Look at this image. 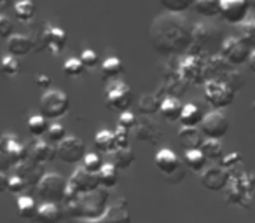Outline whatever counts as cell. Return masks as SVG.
Instances as JSON below:
<instances>
[{"instance_id": "6da1fadb", "label": "cell", "mask_w": 255, "mask_h": 223, "mask_svg": "<svg viewBox=\"0 0 255 223\" xmlns=\"http://www.w3.org/2000/svg\"><path fill=\"white\" fill-rule=\"evenodd\" d=\"M149 40L161 56L187 54L192 42V25L182 14L166 12L150 23Z\"/></svg>"}, {"instance_id": "7a4b0ae2", "label": "cell", "mask_w": 255, "mask_h": 223, "mask_svg": "<svg viewBox=\"0 0 255 223\" xmlns=\"http://www.w3.org/2000/svg\"><path fill=\"white\" fill-rule=\"evenodd\" d=\"M222 46V37L217 26L208 25V23H196L192 26V42L189 47L187 54H194V56L208 58L215 53V47Z\"/></svg>"}, {"instance_id": "3957f363", "label": "cell", "mask_w": 255, "mask_h": 223, "mask_svg": "<svg viewBox=\"0 0 255 223\" xmlns=\"http://www.w3.org/2000/svg\"><path fill=\"white\" fill-rule=\"evenodd\" d=\"M109 206H110V195L107 188L100 187L93 192L79 195L81 220H86V222H102Z\"/></svg>"}, {"instance_id": "277c9868", "label": "cell", "mask_w": 255, "mask_h": 223, "mask_svg": "<svg viewBox=\"0 0 255 223\" xmlns=\"http://www.w3.org/2000/svg\"><path fill=\"white\" fill-rule=\"evenodd\" d=\"M177 74L187 85H205L206 84V58L185 54L177 65Z\"/></svg>"}, {"instance_id": "5b68a950", "label": "cell", "mask_w": 255, "mask_h": 223, "mask_svg": "<svg viewBox=\"0 0 255 223\" xmlns=\"http://www.w3.org/2000/svg\"><path fill=\"white\" fill-rule=\"evenodd\" d=\"M68 108H70V99L61 89H47L40 96V115H44L47 121L61 119L67 115Z\"/></svg>"}, {"instance_id": "8992f818", "label": "cell", "mask_w": 255, "mask_h": 223, "mask_svg": "<svg viewBox=\"0 0 255 223\" xmlns=\"http://www.w3.org/2000/svg\"><path fill=\"white\" fill-rule=\"evenodd\" d=\"M68 181L58 173H46L37 185V194L44 202H56L61 204L67 197Z\"/></svg>"}, {"instance_id": "52a82bcc", "label": "cell", "mask_w": 255, "mask_h": 223, "mask_svg": "<svg viewBox=\"0 0 255 223\" xmlns=\"http://www.w3.org/2000/svg\"><path fill=\"white\" fill-rule=\"evenodd\" d=\"M205 99L213 110H224L233 105L236 92L229 87L224 80H208L203 85Z\"/></svg>"}, {"instance_id": "ba28073f", "label": "cell", "mask_w": 255, "mask_h": 223, "mask_svg": "<svg viewBox=\"0 0 255 223\" xmlns=\"http://www.w3.org/2000/svg\"><path fill=\"white\" fill-rule=\"evenodd\" d=\"M105 101L107 106L117 112H128L131 108L133 101H135V96H133L131 87L123 80H114L109 84L105 92Z\"/></svg>"}, {"instance_id": "9c48e42d", "label": "cell", "mask_w": 255, "mask_h": 223, "mask_svg": "<svg viewBox=\"0 0 255 223\" xmlns=\"http://www.w3.org/2000/svg\"><path fill=\"white\" fill-rule=\"evenodd\" d=\"M219 53L233 67H240L243 63H248V58L252 54V46H248L241 37H227V39L222 40Z\"/></svg>"}, {"instance_id": "30bf717a", "label": "cell", "mask_w": 255, "mask_h": 223, "mask_svg": "<svg viewBox=\"0 0 255 223\" xmlns=\"http://www.w3.org/2000/svg\"><path fill=\"white\" fill-rule=\"evenodd\" d=\"M201 133L205 138L210 140H222L224 136L229 133V119L220 112V110H213L203 117V122L199 126Z\"/></svg>"}, {"instance_id": "8fae6325", "label": "cell", "mask_w": 255, "mask_h": 223, "mask_svg": "<svg viewBox=\"0 0 255 223\" xmlns=\"http://www.w3.org/2000/svg\"><path fill=\"white\" fill-rule=\"evenodd\" d=\"M58 159L63 160L65 164H81L86 157V145L75 136H67L63 142L56 145Z\"/></svg>"}, {"instance_id": "7c38bea8", "label": "cell", "mask_w": 255, "mask_h": 223, "mask_svg": "<svg viewBox=\"0 0 255 223\" xmlns=\"http://www.w3.org/2000/svg\"><path fill=\"white\" fill-rule=\"evenodd\" d=\"M248 0H220V18L229 25H241L248 18Z\"/></svg>"}, {"instance_id": "4fadbf2b", "label": "cell", "mask_w": 255, "mask_h": 223, "mask_svg": "<svg viewBox=\"0 0 255 223\" xmlns=\"http://www.w3.org/2000/svg\"><path fill=\"white\" fill-rule=\"evenodd\" d=\"M231 173L224 166H208L201 173V185L210 192H220L229 185Z\"/></svg>"}, {"instance_id": "5bb4252c", "label": "cell", "mask_w": 255, "mask_h": 223, "mask_svg": "<svg viewBox=\"0 0 255 223\" xmlns=\"http://www.w3.org/2000/svg\"><path fill=\"white\" fill-rule=\"evenodd\" d=\"M154 166L157 167V171H159L163 176L171 178L173 174H177L178 171L184 167V164H182V160L178 159V155L173 150L161 149L159 152L156 153V157H154Z\"/></svg>"}, {"instance_id": "9a60e30c", "label": "cell", "mask_w": 255, "mask_h": 223, "mask_svg": "<svg viewBox=\"0 0 255 223\" xmlns=\"http://www.w3.org/2000/svg\"><path fill=\"white\" fill-rule=\"evenodd\" d=\"M68 187L74 192H77L79 195L93 192V190H96V188H100L98 174L88 173L86 169L79 167V169L74 171V174H72L70 180H68Z\"/></svg>"}, {"instance_id": "2e32d148", "label": "cell", "mask_w": 255, "mask_h": 223, "mask_svg": "<svg viewBox=\"0 0 255 223\" xmlns=\"http://www.w3.org/2000/svg\"><path fill=\"white\" fill-rule=\"evenodd\" d=\"M16 174L25 181L26 187H35L37 188L39 181L42 180V176L46 173H44V169H42L40 164H37L35 160H32L28 157V159H25L23 162L16 164Z\"/></svg>"}, {"instance_id": "e0dca14e", "label": "cell", "mask_w": 255, "mask_h": 223, "mask_svg": "<svg viewBox=\"0 0 255 223\" xmlns=\"http://www.w3.org/2000/svg\"><path fill=\"white\" fill-rule=\"evenodd\" d=\"M67 32L63 28H60V26L44 28V49H47L54 56H58L67 47Z\"/></svg>"}, {"instance_id": "ac0fdd59", "label": "cell", "mask_w": 255, "mask_h": 223, "mask_svg": "<svg viewBox=\"0 0 255 223\" xmlns=\"http://www.w3.org/2000/svg\"><path fill=\"white\" fill-rule=\"evenodd\" d=\"M135 135L140 142L150 143V145H157L163 138V129L159 128V124L150 119H142L136 122L135 126Z\"/></svg>"}, {"instance_id": "d6986e66", "label": "cell", "mask_w": 255, "mask_h": 223, "mask_svg": "<svg viewBox=\"0 0 255 223\" xmlns=\"http://www.w3.org/2000/svg\"><path fill=\"white\" fill-rule=\"evenodd\" d=\"M231 70H233V65H231L220 53L212 54V56L206 58V78H208V80H224V77H226Z\"/></svg>"}, {"instance_id": "ffe728a7", "label": "cell", "mask_w": 255, "mask_h": 223, "mask_svg": "<svg viewBox=\"0 0 255 223\" xmlns=\"http://www.w3.org/2000/svg\"><path fill=\"white\" fill-rule=\"evenodd\" d=\"M65 218V209L56 202H42L37 209L33 223H61Z\"/></svg>"}, {"instance_id": "44dd1931", "label": "cell", "mask_w": 255, "mask_h": 223, "mask_svg": "<svg viewBox=\"0 0 255 223\" xmlns=\"http://www.w3.org/2000/svg\"><path fill=\"white\" fill-rule=\"evenodd\" d=\"M102 223H131V213L128 209V204L124 199L110 202L105 216L102 218Z\"/></svg>"}, {"instance_id": "7402d4cb", "label": "cell", "mask_w": 255, "mask_h": 223, "mask_svg": "<svg viewBox=\"0 0 255 223\" xmlns=\"http://www.w3.org/2000/svg\"><path fill=\"white\" fill-rule=\"evenodd\" d=\"M56 157H58L56 147L51 145V143L46 142V140H39V142L33 143V147L30 149V159L35 160V162L40 164V166L53 162Z\"/></svg>"}, {"instance_id": "603a6c76", "label": "cell", "mask_w": 255, "mask_h": 223, "mask_svg": "<svg viewBox=\"0 0 255 223\" xmlns=\"http://www.w3.org/2000/svg\"><path fill=\"white\" fill-rule=\"evenodd\" d=\"M203 142H205V135L201 133L199 128H187L182 126L178 131V143L184 150H198L201 149Z\"/></svg>"}, {"instance_id": "cb8c5ba5", "label": "cell", "mask_w": 255, "mask_h": 223, "mask_svg": "<svg viewBox=\"0 0 255 223\" xmlns=\"http://www.w3.org/2000/svg\"><path fill=\"white\" fill-rule=\"evenodd\" d=\"M33 51V40L30 35H23V33H14L12 37L7 39V53L11 56L21 58L26 56L28 53Z\"/></svg>"}, {"instance_id": "d4e9b609", "label": "cell", "mask_w": 255, "mask_h": 223, "mask_svg": "<svg viewBox=\"0 0 255 223\" xmlns=\"http://www.w3.org/2000/svg\"><path fill=\"white\" fill-rule=\"evenodd\" d=\"M0 142H2V150H4L5 153H9V157H11L16 164L23 162V160L30 157L28 155L30 152L26 150V147L23 145L21 142H18L14 136H4V138H0Z\"/></svg>"}, {"instance_id": "484cf974", "label": "cell", "mask_w": 255, "mask_h": 223, "mask_svg": "<svg viewBox=\"0 0 255 223\" xmlns=\"http://www.w3.org/2000/svg\"><path fill=\"white\" fill-rule=\"evenodd\" d=\"M182 108H184V105L180 103V99L173 98V96H166V98H163V101H161L159 114L163 115V119H166L168 122H177V121H180Z\"/></svg>"}, {"instance_id": "4316f807", "label": "cell", "mask_w": 255, "mask_h": 223, "mask_svg": "<svg viewBox=\"0 0 255 223\" xmlns=\"http://www.w3.org/2000/svg\"><path fill=\"white\" fill-rule=\"evenodd\" d=\"M124 74V63L116 56L107 58L102 63V78L105 82L119 80V77Z\"/></svg>"}, {"instance_id": "83f0119b", "label": "cell", "mask_w": 255, "mask_h": 223, "mask_svg": "<svg viewBox=\"0 0 255 223\" xmlns=\"http://www.w3.org/2000/svg\"><path fill=\"white\" fill-rule=\"evenodd\" d=\"M203 117H205V114H203L198 105L187 103V105H184V108H182L180 124L187 126V128H199L203 122Z\"/></svg>"}, {"instance_id": "f1b7e54d", "label": "cell", "mask_w": 255, "mask_h": 223, "mask_svg": "<svg viewBox=\"0 0 255 223\" xmlns=\"http://www.w3.org/2000/svg\"><path fill=\"white\" fill-rule=\"evenodd\" d=\"M161 101H163V99L157 94H154V92H145V94H142L138 98V114L145 115V117L157 114L161 108Z\"/></svg>"}, {"instance_id": "f546056e", "label": "cell", "mask_w": 255, "mask_h": 223, "mask_svg": "<svg viewBox=\"0 0 255 223\" xmlns=\"http://www.w3.org/2000/svg\"><path fill=\"white\" fill-rule=\"evenodd\" d=\"M184 164L191 171H194V173L201 174L203 171H205L206 167H208V159H206L205 153L201 152V149H198V150H185Z\"/></svg>"}, {"instance_id": "4dcf8cb0", "label": "cell", "mask_w": 255, "mask_h": 223, "mask_svg": "<svg viewBox=\"0 0 255 223\" xmlns=\"http://www.w3.org/2000/svg\"><path fill=\"white\" fill-rule=\"evenodd\" d=\"M110 162L119 171H124L133 166V162H135V153H133L131 149H114L112 152H110Z\"/></svg>"}, {"instance_id": "1f68e13d", "label": "cell", "mask_w": 255, "mask_h": 223, "mask_svg": "<svg viewBox=\"0 0 255 223\" xmlns=\"http://www.w3.org/2000/svg\"><path fill=\"white\" fill-rule=\"evenodd\" d=\"M117 180H119V169H117L112 162L103 164L102 169H100V173H98L100 187L110 190V188H114L117 185Z\"/></svg>"}, {"instance_id": "d6a6232c", "label": "cell", "mask_w": 255, "mask_h": 223, "mask_svg": "<svg viewBox=\"0 0 255 223\" xmlns=\"http://www.w3.org/2000/svg\"><path fill=\"white\" fill-rule=\"evenodd\" d=\"M16 209H18L19 218L28 220V222H33L39 206H37V202L33 201L32 197H28V195H19L18 201H16Z\"/></svg>"}, {"instance_id": "836d02e7", "label": "cell", "mask_w": 255, "mask_h": 223, "mask_svg": "<svg viewBox=\"0 0 255 223\" xmlns=\"http://www.w3.org/2000/svg\"><path fill=\"white\" fill-rule=\"evenodd\" d=\"M95 147L98 152L110 153L116 149V138H114V131L109 129H100L95 135Z\"/></svg>"}, {"instance_id": "e575fe53", "label": "cell", "mask_w": 255, "mask_h": 223, "mask_svg": "<svg viewBox=\"0 0 255 223\" xmlns=\"http://www.w3.org/2000/svg\"><path fill=\"white\" fill-rule=\"evenodd\" d=\"M194 11L205 18L220 16V0H194Z\"/></svg>"}, {"instance_id": "d590c367", "label": "cell", "mask_w": 255, "mask_h": 223, "mask_svg": "<svg viewBox=\"0 0 255 223\" xmlns=\"http://www.w3.org/2000/svg\"><path fill=\"white\" fill-rule=\"evenodd\" d=\"M201 152L205 153L206 159L213 160V162L224 159V147H222V143H220V140L206 138L205 142H203V145H201Z\"/></svg>"}, {"instance_id": "8d00e7d4", "label": "cell", "mask_w": 255, "mask_h": 223, "mask_svg": "<svg viewBox=\"0 0 255 223\" xmlns=\"http://www.w3.org/2000/svg\"><path fill=\"white\" fill-rule=\"evenodd\" d=\"M26 128H28V133L35 138H42L46 136L47 129H49V121H47L44 115H32L26 122Z\"/></svg>"}, {"instance_id": "74e56055", "label": "cell", "mask_w": 255, "mask_h": 223, "mask_svg": "<svg viewBox=\"0 0 255 223\" xmlns=\"http://www.w3.org/2000/svg\"><path fill=\"white\" fill-rule=\"evenodd\" d=\"M35 4L33 0H18L14 4V16L19 19V21H32L33 16H35Z\"/></svg>"}, {"instance_id": "f35d334b", "label": "cell", "mask_w": 255, "mask_h": 223, "mask_svg": "<svg viewBox=\"0 0 255 223\" xmlns=\"http://www.w3.org/2000/svg\"><path fill=\"white\" fill-rule=\"evenodd\" d=\"M159 4L166 12H173V14H184L185 11L194 5V0H159Z\"/></svg>"}, {"instance_id": "ab89813d", "label": "cell", "mask_w": 255, "mask_h": 223, "mask_svg": "<svg viewBox=\"0 0 255 223\" xmlns=\"http://www.w3.org/2000/svg\"><path fill=\"white\" fill-rule=\"evenodd\" d=\"M102 166H103V160L96 152L86 153V157L82 159V162H81L82 169H86L88 173H93V174H98L100 169H102Z\"/></svg>"}, {"instance_id": "60d3db41", "label": "cell", "mask_w": 255, "mask_h": 223, "mask_svg": "<svg viewBox=\"0 0 255 223\" xmlns=\"http://www.w3.org/2000/svg\"><path fill=\"white\" fill-rule=\"evenodd\" d=\"M0 72H2L4 75H7V77H16V75L19 74L18 58L11 56V54L2 58V60H0Z\"/></svg>"}, {"instance_id": "b9f144b4", "label": "cell", "mask_w": 255, "mask_h": 223, "mask_svg": "<svg viewBox=\"0 0 255 223\" xmlns=\"http://www.w3.org/2000/svg\"><path fill=\"white\" fill-rule=\"evenodd\" d=\"M240 26V37L248 44L254 46L255 44V18H247Z\"/></svg>"}, {"instance_id": "7bdbcfd3", "label": "cell", "mask_w": 255, "mask_h": 223, "mask_svg": "<svg viewBox=\"0 0 255 223\" xmlns=\"http://www.w3.org/2000/svg\"><path fill=\"white\" fill-rule=\"evenodd\" d=\"M65 138H67V129H65L63 126L58 124V122L49 124V129H47V133H46V142H49L51 145H58V143L63 142Z\"/></svg>"}, {"instance_id": "ee69618b", "label": "cell", "mask_w": 255, "mask_h": 223, "mask_svg": "<svg viewBox=\"0 0 255 223\" xmlns=\"http://www.w3.org/2000/svg\"><path fill=\"white\" fill-rule=\"evenodd\" d=\"M63 70H65V74H67L68 77H79V75L84 74L86 67L82 65V61L79 60V58H70V60L65 61Z\"/></svg>"}, {"instance_id": "f6af8a7d", "label": "cell", "mask_w": 255, "mask_h": 223, "mask_svg": "<svg viewBox=\"0 0 255 223\" xmlns=\"http://www.w3.org/2000/svg\"><path fill=\"white\" fill-rule=\"evenodd\" d=\"M224 82H226L227 85H229L231 89H233L234 92H238V91H241L243 89V85H245V77L240 74L238 70H231L229 74L224 77Z\"/></svg>"}, {"instance_id": "bcb514c9", "label": "cell", "mask_w": 255, "mask_h": 223, "mask_svg": "<svg viewBox=\"0 0 255 223\" xmlns=\"http://www.w3.org/2000/svg\"><path fill=\"white\" fill-rule=\"evenodd\" d=\"M114 138H116V149H129V131L121 126L114 131Z\"/></svg>"}, {"instance_id": "7dc6e473", "label": "cell", "mask_w": 255, "mask_h": 223, "mask_svg": "<svg viewBox=\"0 0 255 223\" xmlns=\"http://www.w3.org/2000/svg\"><path fill=\"white\" fill-rule=\"evenodd\" d=\"M136 122H138V119H136V115L133 114V112H121L119 115V126L124 129H128V131H131V129H135Z\"/></svg>"}, {"instance_id": "c3c4849f", "label": "cell", "mask_w": 255, "mask_h": 223, "mask_svg": "<svg viewBox=\"0 0 255 223\" xmlns=\"http://www.w3.org/2000/svg\"><path fill=\"white\" fill-rule=\"evenodd\" d=\"M14 35V26H12V21L9 16H0V39L7 40L9 37Z\"/></svg>"}, {"instance_id": "681fc988", "label": "cell", "mask_w": 255, "mask_h": 223, "mask_svg": "<svg viewBox=\"0 0 255 223\" xmlns=\"http://www.w3.org/2000/svg\"><path fill=\"white\" fill-rule=\"evenodd\" d=\"M79 60L82 61V65H84L86 68H95L96 65H98V54H96V51L93 49H84L81 53V56H79Z\"/></svg>"}, {"instance_id": "f907efd6", "label": "cell", "mask_w": 255, "mask_h": 223, "mask_svg": "<svg viewBox=\"0 0 255 223\" xmlns=\"http://www.w3.org/2000/svg\"><path fill=\"white\" fill-rule=\"evenodd\" d=\"M25 190H26V183L18 176V174L9 176V192H12V194H16V195H23Z\"/></svg>"}, {"instance_id": "816d5d0a", "label": "cell", "mask_w": 255, "mask_h": 223, "mask_svg": "<svg viewBox=\"0 0 255 223\" xmlns=\"http://www.w3.org/2000/svg\"><path fill=\"white\" fill-rule=\"evenodd\" d=\"M11 167H16V162L9 157V153H5L4 150H0V171L5 173Z\"/></svg>"}, {"instance_id": "f5cc1de1", "label": "cell", "mask_w": 255, "mask_h": 223, "mask_svg": "<svg viewBox=\"0 0 255 223\" xmlns=\"http://www.w3.org/2000/svg\"><path fill=\"white\" fill-rule=\"evenodd\" d=\"M35 84L39 85L40 89H46V91H47V89H51L49 87V85H51V78L47 77L46 74H40V75H37V77H35Z\"/></svg>"}, {"instance_id": "db71d44e", "label": "cell", "mask_w": 255, "mask_h": 223, "mask_svg": "<svg viewBox=\"0 0 255 223\" xmlns=\"http://www.w3.org/2000/svg\"><path fill=\"white\" fill-rule=\"evenodd\" d=\"M7 190H9V176L0 171V194H4Z\"/></svg>"}, {"instance_id": "11a10c76", "label": "cell", "mask_w": 255, "mask_h": 223, "mask_svg": "<svg viewBox=\"0 0 255 223\" xmlns=\"http://www.w3.org/2000/svg\"><path fill=\"white\" fill-rule=\"evenodd\" d=\"M248 67H250V70L255 74V49L252 51V54H250V58H248Z\"/></svg>"}, {"instance_id": "9f6ffc18", "label": "cell", "mask_w": 255, "mask_h": 223, "mask_svg": "<svg viewBox=\"0 0 255 223\" xmlns=\"http://www.w3.org/2000/svg\"><path fill=\"white\" fill-rule=\"evenodd\" d=\"M248 4H250V9H254L255 11V0H248Z\"/></svg>"}, {"instance_id": "6f0895ef", "label": "cell", "mask_w": 255, "mask_h": 223, "mask_svg": "<svg viewBox=\"0 0 255 223\" xmlns=\"http://www.w3.org/2000/svg\"><path fill=\"white\" fill-rule=\"evenodd\" d=\"M4 4H5V0H0V7H2Z\"/></svg>"}, {"instance_id": "680465c9", "label": "cell", "mask_w": 255, "mask_h": 223, "mask_svg": "<svg viewBox=\"0 0 255 223\" xmlns=\"http://www.w3.org/2000/svg\"><path fill=\"white\" fill-rule=\"evenodd\" d=\"M0 150H2V142H0Z\"/></svg>"}]
</instances>
